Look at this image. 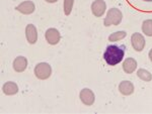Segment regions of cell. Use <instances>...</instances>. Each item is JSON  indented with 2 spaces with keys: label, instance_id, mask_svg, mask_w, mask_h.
Here are the masks:
<instances>
[{
  "label": "cell",
  "instance_id": "1",
  "mask_svg": "<svg viewBox=\"0 0 152 114\" xmlns=\"http://www.w3.org/2000/svg\"><path fill=\"white\" fill-rule=\"evenodd\" d=\"M125 55V47L118 45H111L107 48L104 59L109 66H116L122 62Z\"/></svg>",
  "mask_w": 152,
  "mask_h": 114
},
{
  "label": "cell",
  "instance_id": "2",
  "mask_svg": "<svg viewBox=\"0 0 152 114\" xmlns=\"http://www.w3.org/2000/svg\"><path fill=\"white\" fill-rule=\"evenodd\" d=\"M123 19V14L120 9L118 8H111L107 11V17L104 18V24L105 26L110 25H119Z\"/></svg>",
  "mask_w": 152,
  "mask_h": 114
},
{
  "label": "cell",
  "instance_id": "3",
  "mask_svg": "<svg viewBox=\"0 0 152 114\" xmlns=\"http://www.w3.org/2000/svg\"><path fill=\"white\" fill-rule=\"evenodd\" d=\"M52 74V68L47 63H40L35 68V75L40 80H47Z\"/></svg>",
  "mask_w": 152,
  "mask_h": 114
},
{
  "label": "cell",
  "instance_id": "4",
  "mask_svg": "<svg viewBox=\"0 0 152 114\" xmlns=\"http://www.w3.org/2000/svg\"><path fill=\"white\" fill-rule=\"evenodd\" d=\"M131 43L132 47L135 51L137 52H141V51L144 50V47H145V40H144V36L141 35V33H133L131 36Z\"/></svg>",
  "mask_w": 152,
  "mask_h": 114
},
{
  "label": "cell",
  "instance_id": "5",
  "mask_svg": "<svg viewBox=\"0 0 152 114\" xmlns=\"http://www.w3.org/2000/svg\"><path fill=\"white\" fill-rule=\"evenodd\" d=\"M79 97H80V100L81 102L84 104V105H87V106H91L92 104L94 103V100H95V97H94V94L90 89L88 88H84L80 91V94H79Z\"/></svg>",
  "mask_w": 152,
  "mask_h": 114
},
{
  "label": "cell",
  "instance_id": "6",
  "mask_svg": "<svg viewBox=\"0 0 152 114\" xmlns=\"http://www.w3.org/2000/svg\"><path fill=\"white\" fill-rule=\"evenodd\" d=\"M107 9V4L104 0H95L91 4V11L95 17H100L104 15Z\"/></svg>",
  "mask_w": 152,
  "mask_h": 114
},
{
  "label": "cell",
  "instance_id": "7",
  "mask_svg": "<svg viewBox=\"0 0 152 114\" xmlns=\"http://www.w3.org/2000/svg\"><path fill=\"white\" fill-rule=\"evenodd\" d=\"M45 36H46V40L47 42L50 43V45H57V43L60 42V38H61V35H60V32L56 30V28H49L47 30L45 33Z\"/></svg>",
  "mask_w": 152,
  "mask_h": 114
},
{
  "label": "cell",
  "instance_id": "8",
  "mask_svg": "<svg viewBox=\"0 0 152 114\" xmlns=\"http://www.w3.org/2000/svg\"><path fill=\"white\" fill-rule=\"evenodd\" d=\"M35 4H34L33 1L31 0H28V1H24L23 3H20L19 5L16 6V10L19 11L23 14H31L34 11H35Z\"/></svg>",
  "mask_w": 152,
  "mask_h": 114
},
{
  "label": "cell",
  "instance_id": "9",
  "mask_svg": "<svg viewBox=\"0 0 152 114\" xmlns=\"http://www.w3.org/2000/svg\"><path fill=\"white\" fill-rule=\"evenodd\" d=\"M26 36L28 42L29 43H31V45H34V43H37V40H38V31H37V28L35 25H33V24L26 25Z\"/></svg>",
  "mask_w": 152,
  "mask_h": 114
},
{
  "label": "cell",
  "instance_id": "10",
  "mask_svg": "<svg viewBox=\"0 0 152 114\" xmlns=\"http://www.w3.org/2000/svg\"><path fill=\"white\" fill-rule=\"evenodd\" d=\"M119 90L121 92V94H123L125 96H129L131 94H133L134 85L130 81H123L119 85Z\"/></svg>",
  "mask_w": 152,
  "mask_h": 114
},
{
  "label": "cell",
  "instance_id": "11",
  "mask_svg": "<svg viewBox=\"0 0 152 114\" xmlns=\"http://www.w3.org/2000/svg\"><path fill=\"white\" fill-rule=\"evenodd\" d=\"M28 67V60L26 58L24 57H18L13 62V69L15 72H18V73H21L23 72L24 70L26 69Z\"/></svg>",
  "mask_w": 152,
  "mask_h": 114
},
{
  "label": "cell",
  "instance_id": "12",
  "mask_svg": "<svg viewBox=\"0 0 152 114\" xmlns=\"http://www.w3.org/2000/svg\"><path fill=\"white\" fill-rule=\"evenodd\" d=\"M137 68V62L136 60L132 59V58H128L124 61L123 63V70L127 74H132Z\"/></svg>",
  "mask_w": 152,
  "mask_h": 114
},
{
  "label": "cell",
  "instance_id": "13",
  "mask_svg": "<svg viewBox=\"0 0 152 114\" xmlns=\"http://www.w3.org/2000/svg\"><path fill=\"white\" fill-rule=\"evenodd\" d=\"M2 90L5 95H14L18 92V87L14 82H6L2 87Z\"/></svg>",
  "mask_w": 152,
  "mask_h": 114
},
{
  "label": "cell",
  "instance_id": "14",
  "mask_svg": "<svg viewBox=\"0 0 152 114\" xmlns=\"http://www.w3.org/2000/svg\"><path fill=\"white\" fill-rule=\"evenodd\" d=\"M137 76L145 82H150L152 80V74L145 69H139L137 71Z\"/></svg>",
  "mask_w": 152,
  "mask_h": 114
},
{
  "label": "cell",
  "instance_id": "15",
  "mask_svg": "<svg viewBox=\"0 0 152 114\" xmlns=\"http://www.w3.org/2000/svg\"><path fill=\"white\" fill-rule=\"evenodd\" d=\"M142 30L147 36H152V19H147L142 23Z\"/></svg>",
  "mask_w": 152,
  "mask_h": 114
},
{
  "label": "cell",
  "instance_id": "16",
  "mask_svg": "<svg viewBox=\"0 0 152 114\" xmlns=\"http://www.w3.org/2000/svg\"><path fill=\"white\" fill-rule=\"evenodd\" d=\"M127 33L126 31L121 30V31H116V32L112 33L111 35L109 36V40L110 42H118V40H121L123 38H126Z\"/></svg>",
  "mask_w": 152,
  "mask_h": 114
},
{
  "label": "cell",
  "instance_id": "17",
  "mask_svg": "<svg viewBox=\"0 0 152 114\" xmlns=\"http://www.w3.org/2000/svg\"><path fill=\"white\" fill-rule=\"evenodd\" d=\"M74 0H64V12L66 15H69L72 10Z\"/></svg>",
  "mask_w": 152,
  "mask_h": 114
},
{
  "label": "cell",
  "instance_id": "18",
  "mask_svg": "<svg viewBox=\"0 0 152 114\" xmlns=\"http://www.w3.org/2000/svg\"><path fill=\"white\" fill-rule=\"evenodd\" d=\"M148 57H149V60L152 61V48L149 51V54H148Z\"/></svg>",
  "mask_w": 152,
  "mask_h": 114
},
{
  "label": "cell",
  "instance_id": "19",
  "mask_svg": "<svg viewBox=\"0 0 152 114\" xmlns=\"http://www.w3.org/2000/svg\"><path fill=\"white\" fill-rule=\"evenodd\" d=\"M45 1L49 2V3H55V2H57L58 0H45Z\"/></svg>",
  "mask_w": 152,
  "mask_h": 114
},
{
  "label": "cell",
  "instance_id": "20",
  "mask_svg": "<svg viewBox=\"0 0 152 114\" xmlns=\"http://www.w3.org/2000/svg\"><path fill=\"white\" fill-rule=\"evenodd\" d=\"M143 1H152V0H143Z\"/></svg>",
  "mask_w": 152,
  "mask_h": 114
}]
</instances>
